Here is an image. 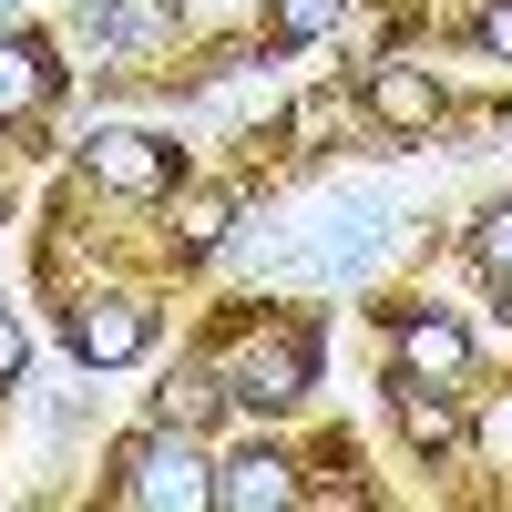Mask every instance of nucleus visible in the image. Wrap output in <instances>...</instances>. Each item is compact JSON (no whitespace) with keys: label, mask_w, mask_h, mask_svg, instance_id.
<instances>
[{"label":"nucleus","mask_w":512,"mask_h":512,"mask_svg":"<svg viewBox=\"0 0 512 512\" xmlns=\"http://www.w3.org/2000/svg\"><path fill=\"white\" fill-rule=\"evenodd\" d=\"M123 502L134 512H205L216 502V461L195 451V431H154L123 451Z\"/></svg>","instance_id":"f257e3e1"},{"label":"nucleus","mask_w":512,"mask_h":512,"mask_svg":"<svg viewBox=\"0 0 512 512\" xmlns=\"http://www.w3.org/2000/svg\"><path fill=\"white\" fill-rule=\"evenodd\" d=\"M308 379H318V349H308V328H277V338H256V349L236 359V400L277 410V400H308Z\"/></svg>","instance_id":"f03ea898"},{"label":"nucleus","mask_w":512,"mask_h":512,"mask_svg":"<svg viewBox=\"0 0 512 512\" xmlns=\"http://www.w3.org/2000/svg\"><path fill=\"white\" fill-rule=\"evenodd\" d=\"M144 338H154V318L134 308V297H82V308H72V349L93 359V369H123Z\"/></svg>","instance_id":"7ed1b4c3"},{"label":"nucleus","mask_w":512,"mask_h":512,"mask_svg":"<svg viewBox=\"0 0 512 512\" xmlns=\"http://www.w3.org/2000/svg\"><path fill=\"white\" fill-rule=\"evenodd\" d=\"M277 502H297V472L277 451H236V461H216V512H277Z\"/></svg>","instance_id":"20e7f679"},{"label":"nucleus","mask_w":512,"mask_h":512,"mask_svg":"<svg viewBox=\"0 0 512 512\" xmlns=\"http://www.w3.org/2000/svg\"><path fill=\"white\" fill-rule=\"evenodd\" d=\"M82 154H93V175L113 195H164V144L154 134H93Z\"/></svg>","instance_id":"39448f33"},{"label":"nucleus","mask_w":512,"mask_h":512,"mask_svg":"<svg viewBox=\"0 0 512 512\" xmlns=\"http://www.w3.org/2000/svg\"><path fill=\"white\" fill-rule=\"evenodd\" d=\"M369 113L390 123V134H431V123H441V82L410 72V62H390V72L369 82Z\"/></svg>","instance_id":"423d86ee"},{"label":"nucleus","mask_w":512,"mask_h":512,"mask_svg":"<svg viewBox=\"0 0 512 512\" xmlns=\"http://www.w3.org/2000/svg\"><path fill=\"white\" fill-rule=\"evenodd\" d=\"M400 369L441 390V379H461V369H472V338H461L451 318H410V328H400Z\"/></svg>","instance_id":"0eeeda50"},{"label":"nucleus","mask_w":512,"mask_h":512,"mask_svg":"<svg viewBox=\"0 0 512 512\" xmlns=\"http://www.w3.org/2000/svg\"><path fill=\"white\" fill-rule=\"evenodd\" d=\"M41 93H52V72H41V52L31 41H0V123H21Z\"/></svg>","instance_id":"6e6552de"},{"label":"nucleus","mask_w":512,"mask_h":512,"mask_svg":"<svg viewBox=\"0 0 512 512\" xmlns=\"http://www.w3.org/2000/svg\"><path fill=\"white\" fill-rule=\"evenodd\" d=\"M82 41H93V52H134V41H154V11H134V0H93V11H82Z\"/></svg>","instance_id":"1a4fd4ad"},{"label":"nucleus","mask_w":512,"mask_h":512,"mask_svg":"<svg viewBox=\"0 0 512 512\" xmlns=\"http://www.w3.org/2000/svg\"><path fill=\"white\" fill-rule=\"evenodd\" d=\"M154 420H164V431H205V420H216V390H205L195 369H175V379L154 390Z\"/></svg>","instance_id":"9d476101"},{"label":"nucleus","mask_w":512,"mask_h":512,"mask_svg":"<svg viewBox=\"0 0 512 512\" xmlns=\"http://www.w3.org/2000/svg\"><path fill=\"white\" fill-rule=\"evenodd\" d=\"M175 226H185V246H216V236L236 226V205H226V185H195V195L175 205Z\"/></svg>","instance_id":"9b49d317"},{"label":"nucleus","mask_w":512,"mask_h":512,"mask_svg":"<svg viewBox=\"0 0 512 512\" xmlns=\"http://www.w3.org/2000/svg\"><path fill=\"white\" fill-rule=\"evenodd\" d=\"M400 431H410L420 451H451V441H461V410H451V400H420V390H410V400H400Z\"/></svg>","instance_id":"f8f14e48"},{"label":"nucleus","mask_w":512,"mask_h":512,"mask_svg":"<svg viewBox=\"0 0 512 512\" xmlns=\"http://www.w3.org/2000/svg\"><path fill=\"white\" fill-rule=\"evenodd\" d=\"M349 21V0H277V41H328Z\"/></svg>","instance_id":"ddd939ff"},{"label":"nucleus","mask_w":512,"mask_h":512,"mask_svg":"<svg viewBox=\"0 0 512 512\" xmlns=\"http://www.w3.org/2000/svg\"><path fill=\"white\" fill-rule=\"evenodd\" d=\"M482 267L512 277V205H492V216H482Z\"/></svg>","instance_id":"4468645a"},{"label":"nucleus","mask_w":512,"mask_h":512,"mask_svg":"<svg viewBox=\"0 0 512 512\" xmlns=\"http://www.w3.org/2000/svg\"><path fill=\"white\" fill-rule=\"evenodd\" d=\"M482 41H492V52L512 62V0H492V11H482Z\"/></svg>","instance_id":"2eb2a0df"},{"label":"nucleus","mask_w":512,"mask_h":512,"mask_svg":"<svg viewBox=\"0 0 512 512\" xmlns=\"http://www.w3.org/2000/svg\"><path fill=\"white\" fill-rule=\"evenodd\" d=\"M21 359H31V349H21V328L0 318V379H21Z\"/></svg>","instance_id":"dca6fc26"},{"label":"nucleus","mask_w":512,"mask_h":512,"mask_svg":"<svg viewBox=\"0 0 512 512\" xmlns=\"http://www.w3.org/2000/svg\"><path fill=\"white\" fill-rule=\"evenodd\" d=\"M0 11H11V0H0Z\"/></svg>","instance_id":"f3484780"}]
</instances>
